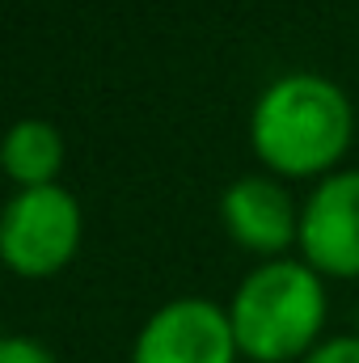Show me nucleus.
<instances>
[{"mask_svg":"<svg viewBox=\"0 0 359 363\" xmlns=\"http://www.w3.org/2000/svg\"><path fill=\"white\" fill-rule=\"evenodd\" d=\"M351 135L355 114L347 93L317 72H287L270 81L250 114V144L279 178H330L351 148Z\"/></svg>","mask_w":359,"mask_h":363,"instance_id":"obj_1","label":"nucleus"},{"mask_svg":"<svg viewBox=\"0 0 359 363\" xmlns=\"http://www.w3.org/2000/svg\"><path fill=\"white\" fill-rule=\"evenodd\" d=\"M241 355L254 363H287L313 351L326 325V287L309 262L275 258L250 271L228 304Z\"/></svg>","mask_w":359,"mask_h":363,"instance_id":"obj_2","label":"nucleus"},{"mask_svg":"<svg viewBox=\"0 0 359 363\" xmlns=\"http://www.w3.org/2000/svg\"><path fill=\"white\" fill-rule=\"evenodd\" d=\"M81 245V203L64 186L17 190L0 216V254L9 271L47 279L64 271Z\"/></svg>","mask_w":359,"mask_h":363,"instance_id":"obj_3","label":"nucleus"},{"mask_svg":"<svg viewBox=\"0 0 359 363\" xmlns=\"http://www.w3.org/2000/svg\"><path fill=\"white\" fill-rule=\"evenodd\" d=\"M241 347L228 308L211 300H170L136 334L131 363H237Z\"/></svg>","mask_w":359,"mask_h":363,"instance_id":"obj_4","label":"nucleus"},{"mask_svg":"<svg viewBox=\"0 0 359 363\" xmlns=\"http://www.w3.org/2000/svg\"><path fill=\"white\" fill-rule=\"evenodd\" d=\"M300 254L317 274L359 279V169L313 186L300 211Z\"/></svg>","mask_w":359,"mask_h":363,"instance_id":"obj_5","label":"nucleus"},{"mask_svg":"<svg viewBox=\"0 0 359 363\" xmlns=\"http://www.w3.org/2000/svg\"><path fill=\"white\" fill-rule=\"evenodd\" d=\"M220 220L228 237L258 254V258H283L292 245H300V211L292 194L270 178H241L233 182L220 199Z\"/></svg>","mask_w":359,"mask_h":363,"instance_id":"obj_6","label":"nucleus"},{"mask_svg":"<svg viewBox=\"0 0 359 363\" xmlns=\"http://www.w3.org/2000/svg\"><path fill=\"white\" fill-rule=\"evenodd\" d=\"M64 169V135L43 123V118H26L9 131L4 140V174L17 182V190H38V186H55Z\"/></svg>","mask_w":359,"mask_h":363,"instance_id":"obj_7","label":"nucleus"},{"mask_svg":"<svg viewBox=\"0 0 359 363\" xmlns=\"http://www.w3.org/2000/svg\"><path fill=\"white\" fill-rule=\"evenodd\" d=\"M0 363H55V359H51V351H47L43 342L13 334V338L0 342Z\"/></svg>","mask_w":359,"mask_h":363,"instance_id":"obj_8","label":"nucleus"},{"mask_svg":"<svg viewBox=\"0 0 359 363\" xmlns=\"http://www.w3.org/2000/svg\"><path fill=\"white\" fill-rule=\"evenodd\" d=\"M304 363H359V338H330V342L313 347Z\"/></svg>","mask_w":359,"mask_h":363,"instance_id":"obj_9","label":"nucleus"}]
</instances>
